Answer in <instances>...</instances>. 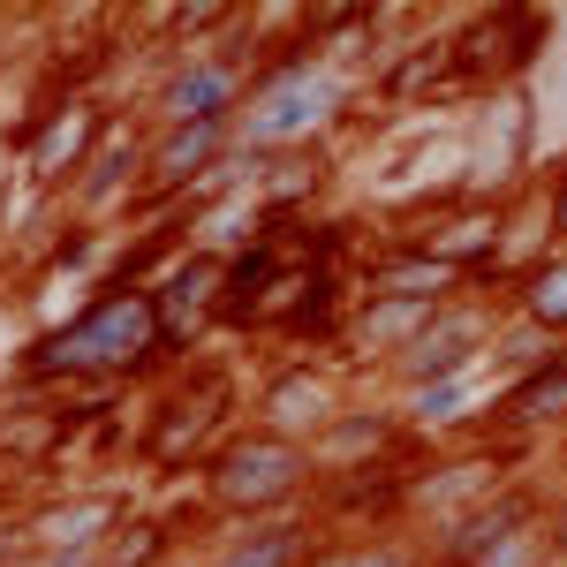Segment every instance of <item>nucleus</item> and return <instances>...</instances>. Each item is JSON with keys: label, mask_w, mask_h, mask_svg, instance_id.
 <instances>
[{"label": "nucleus", "mask_w": 567, "mask_h": 567, "mask_svg": "<svg viewBox=\"0 0 567 567\" xmlns=\"http://www.w3.org/2000/svg\"><path fill=\"white\" fill-rule=\"evenodd\" d=\"M326 189H333V152L326 144L265 152L258 182H250V205H258V219H303V213H318Z\"/></svg>", "instance_id": "nucleus-16"}, {"label": "nucleus", "mask_w": 567, "mask_h": 567, "mask_svg": "<svg viewBox=\"0 0 567 567\" xmlns=\"http://www.w3.org/2000/svg\"><path fill=\"white\" fill-rule=\"evenodd\" d=\"M227 409H235V379H227V371H189V363H182L175 386L159 393L152 416H144L136 462H144V470H205V454L235 432Z\"/></svg>", "instance_id": "nucleus-5"}, {"label": "nucleus", "mask_w": 567, "mask_h": 567, "mask_svg": "<svg viewBox=\"0 0 567 567\" xmlns=\"http://www.w3.org/2000/svg\"><path fill=\"white\" fill-rule=\"evenodd\" d=\"M507 310L529 318V326H545L553 341H567V250H537V258L515 272Z\"/></svg>", "instance_id": "nucleus-17"}, {"label": "nucleus", "mask_w": 567, "mask_h": 567, "mask_svg": "<svg viewBox=\"0 0 567 567\" xmlns=\"http://www.w3.org/2000/svg\"><path fill=\"white\" fill-rule=\"evenodd\" d=\"M99 235H106V227H91V219H69V213H61V235L45 243L39 272H45V280H53V272H61V280H84L91 258H99Z\"/></svg>", "instance_id": "nucleus-20"}, {"label": "nucleus", "mask_w": 567, "mask_h": 567, "mask_svg": "<svg viewBox=\"0 0 567 567\" xmlns=\"http://www.w3.org/2000/svg\"><path fill=\"white\" fill-rule=\"evenodd\" d=\"M553 355H567V341H553L545 326H529V318H515V310H499V326H492V349H484V363H492L499 379H523V371L553 363Z\"/></svg>", "instance_id": "nucleus-19"}, {"label": "nucleus", "mask_w": 567, "mask_h": 567, "mask_svg": "<svg viewBox=\"0 0 567 567\" xmlns=\"http://www.w3.org/2000/svg\"><path fill=\"white\" fill-rule=\"evenodd\" d=\"M175 553H182V529L167 523V515H122L114 523V537L91 553V567H175Z\"/></svg>", "instance_id": "nucleus-18"}, {"label": "nucleus", "mask_w": 567, "mask_h": 567, "mask_svg": "<svg viewBox=\"0 0 567 567\" xmlns=\"http://www.w3.org/2000/svg\"><path fill=\"white\" fill-rule=\"evenodd\" d=\"M258 31H250V8H235L227 39L189 53V61H167L152 91H144V122L152 130H197V122H227L243 114V91H250V69H258Z\"/></svg>", "instance_id": "nucleus-3"}, {"label": "nucleus", "mask_w": 567, "mask_h": 567, "mask_svg": "<svg viewBox=\"0 0 567 567\" xmlns=\"http://www.w3.org/2000/svg\"><path fill=\"white\" fill-rule=\"evenodd\" d=\"M355 567H424V537L416 529H363L355 537Z\"/></svg>", "instance_id": "nucleus-21"}, {"label": "nucleus", "mask_w": 567, "mask_h": 567, "mask_svg": "<svg viewBox=\"0 0 567 567\" xmlns=\"http://www.w3.org/2000/svg\"><path fill=\"white\" fill-rule=\"evenodd\" d=\"M106 130H114V106L99 91H69V99L45 91L39 106H31V122L16 130V182L61 205L76 189V175L91 167V152H99Z\"/></svg>", "instance_id": "nucleus-4"}, {"label": "nucleus", "mask_w": 567, "mask_h": 567, "mask_svg": "<svg viewBox=\"0 0 567 567\" xmlns=\"http://www.w3.org/2000/svg\"><path fill=\"white\" fill-rule=\"evenodd\" d=\"M296 567H355V537H318Z\"/></svg>", "instance_id": "nucleus-24"}, {"label": "nucleus", "mask_w": 567, "mask_h": 567, "mask_svg": "<svg viewBox=\"0 0 567 567\" xmlns=\"http://www.w3.org/2000/svg\"><path fill=\"white\" fill-rule=\"evenodd\" d=\"M310 492H318V470H310L303 446L258 432V424H235L205 454L197 470V507L205 523H272V515H303Z\"/></svg>", "instance_id": "nucleus-2"}, {"label": "nucleus", "mask_w": 567, "mask_h": 567, "mask_svg": "<svg viewBox=\"0 0 567 567\" xmlns=\"http://www.w3.org/2000/svg\"><path fill=\"white\" fill-rule=\"evenodd\" d=\"M122 515H130V492L122 484H76V492H53V499L31 507V545L39 553H84L91 560L114 537Z\"/></svg>", "instance_id": "nucleus-15"}, {"label": "nucleus", "mask_w": 567, "mask_h": 567, "mask_svg": "<svg viewBox=\"0 0 567 567\" xmlns=\"http://www.w3.org/2000/svg\"><path fill=\"white\" fill-rule=\"evenodd\" d=\"M477 567H560V560H553V537H545V515H537V523H523L515 537H499Z\"/></svg>", "instance_id": "nucleus-22"}, {"label": "nucleus", "mask_w": 567, "mask_h": 567, "mask_svg": "<svg viewBox=\"0 0 567 567\" xmlns=\"http://www.w3.org/2000/svg\"><path fill=\"white\" fill-rule=\"evenodd\" d=\"M144 303H152V326H159V355L167 363H189L197 341L219 326V258L213 250H182L152 288H144Z\"/></svg>", "instance_id": "nucleus-11"}, {"label": "nucleus", "mask_w": 567, "mask_h": 567, "mask_svg": "<svg viewBox=\"0 0 567 567\" xmlns=\"http://www.w3.org/2000/svg\"><path fill=\"white\" fill-rule=\"evenodd\" d=\"M553 432H567V355L537 363L523 379H499L492 386V416H484V439H499L515 454H529L537 439H553Z\"/></svg>", "instance_id": "nucleus-14"}, {"label": "nucleus", "mask_w": 567, "mask_h": 567, "mask_svg": "<svg viewBox=\"0 0 567 567\" xmlns=\"http://www.w3.org/2000/svg\"><path fill=\"white\" fill-rule=\"evenodd\" d=\"M537 515H545V484H537V477H507L492 499L462 507L454 523L424 529V567H477L499 537H515V529L537 523Z\"/></svg>", "instance_id": "nucleus-13"}, {"label": "nucleus", "mask_w": 567, "mask_h": 567, "mask_svg": "<svg viewBox=\"0 0 567 567\" xmlns=\"http://www.w3.org/2000/svg\"><path fill=\"white\" fill-rule=\"evenodd\" d=\"M545 537H553V560L567 567V484L553 492V499H545Z\"/></svg>", "instance_id": "nucleus-25"}, {"label": "nucleus", "mask_w": 567, "mask_h": 567, "mask_svg": "<svg viewBox=\"0 0 567 567\" xmlns=\"http://www.w3.org/2000/svg\"><path fill=\"white\" fill-rule=\"evenodd\" d=\"M507 477H523V454L499 446V439H477V446H454V454H416L409 477H401V529H439L454 523L462 507L492 499Z\"/></svg>", "instance_id": "nucleus-6"}, {"label": "nucleus", "mask_w": 567, "mask_h": 567, "mask_svg": "<svg viewBox=\"0 0 567 567\" xmlns=\"http://www.w3.org/2000/svg\"><path fill=\"white\" fill-rule=\"evenodd\" d=\"M159 371H175V363L159 355V326L136 288H99L76 318L45 326L16 355L23 386H144Z\"/></svg>", "instance_id": "nucleus-1"}, {"label": "nucleus", "mask_w": 567, "mask_h": 567, "mask_svg": "<svg viewBox=\"0 0 567 567\" xmlns=\"http://www.w3.org/2000/svg\"><path fill=\"white\" fill-rule=\"evenodd\" d=\"M545 250H567V152L545 167Z\"/></svg>", "instance_id": "nucleus-23"}, {"label": "nucleus", "mask_w": 567, "mask_h": 567, "mask_svg": "<svg viewBox=\"0 0 567 567\" xmlns=\"http://www.w3.org/2000/svg\"><path fill=\"white\" fill-rule=\"evenodd\" d=\"M409 454H424V446L401 432L393 401H349L326 432L310 439V470H318V484L363 477V470H386V462H409ZM432 454H439V446H432Z\"/></svg>", "instance_id": "nucleus-12"}, {"label": "nucleus", "mask_w": 567, "mask_h": 567, "mask_svg": "<svg viewBox=\"0 0 567 567\" xmlns=\"http://www.w3.org/2000/svg\"><path fill=\"white\" fill-rule=\"evenodd\" d=\"M462 152H470V197H515L529 182V159H537V99H529V84L484 91Z\"/></svg>", "instance_id": "nucleus-8"}, {"label": "nucleus", "mask_w": 567, "mask_h": 567, "mask_svg": "<svg viewBox=\"0 0 567 567\" xmlns=\"http://www.w3.org/2000/svg\"><path fill=\"white\" fill-rule=\"evenodd\" d=\"M492 326H499V303L492 296H454V303L432 310V326L393 355L386 379L393 393H416V386H446V379H470L484 371V349H492Z\"/></svg>", "instance_id": "nucleus-7"}, {"label": "nucleus", "mask_w": 567, "mask_h": 567, "mask_svg": "<svg viewBox=\"0 0 567 567\" xmlns=\"http://www.w3.org/2000/svg\"><path fill=\"white\" fill-rule=\"evenodd\" d=\"M349 401L355 393H349V379H341V363H326V355H288V363H272V371L258 379V393H250V424L310 454V439L326 432Z\"/></svg>", "instance_id": "nucleus-9"}, {"label": "nucleus", "mask_w": 567, "mask_h": 567, "mask_svg": "<svg viewBox=\"0 0 567 567\" xmlns=\"http://www.w3.org/2000/svg\"><path fill=\"white\" fill-rule=\"evenodd\" d=\"M144 159H152V122H144V114H114V130L99 136L91 167L76 175V189L61 197V213L91 219V227L136 213V197H144Z\"/></svg>", "instance_id": "nucleus-10"}]
</instances>
